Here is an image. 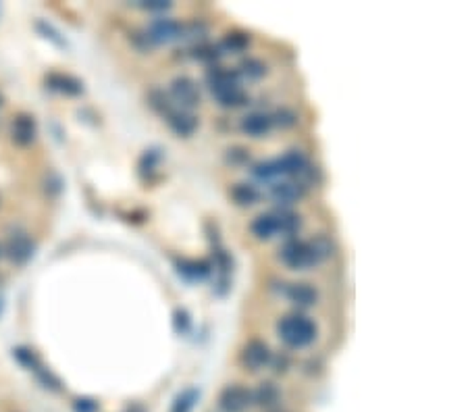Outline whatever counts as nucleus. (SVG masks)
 <instances>
[{
  "instance_id": "nucleus-2",
  "label": "nucleus",
  "mask_w": 468,
  "mask_h": 412,
  "mask_svg": "<svg viewBox=\"0 0 468 412\" xmlns=\"http://www.w3.org/2000/svg\"><path fill=\"white\" fill-rule=\"evenodd\" d=\"M206 81L211 88V94L216 98V102L225 109H238L248 102V94L240 81V73L223 67H213L206 73Z\"/></svg>"
},
{
  "instance_id": "nucleus-32",
  "label": "nucleus",
  "mask_w": 468,
  "mask_h": 412,
  "mask_svg": "<svg viewBox=\"0 0 468 412\" xmlns=\"http://www.w3.org/2000/svg\"><path fill=\"white\" fill-rule=\"evenodd\" d=\"M2 102H4V98H2V94H0V107H2Z\"/></svg>"
},
{
  "instance_id": "nucleus-7",
  "label": "nucleus",
  "mask_w": 468,
  "mask_h": 412,
  "mask_svg": "<svg viewBox=\"0 0 468 412\" xmlns=\"http://www.w3.org/2000/svg\"><path fill=\"white\" fill-rule=\"evenodd\" d=\"M183 34V25L175 19H154L148 30H146V40L150 44H169L173 40H180Z\"/></svg>"
},
{
  "instance_id": "nucleus-28",
  "label": "nucleus",
  "mask_w": 468,
  "mask_h": 412,
  "mask_svg": "<svg viewBox=\"0 0 468 412\" xmlns=\"http://www.w3.org/2000/svg\"><path fill=\"white\" fill-rule=\"evenodd\" d=\"M98 402L92 400V398H77L73 402V411L75 412H98Z\"/></svg>"
},
{
  "instance_id": "nucleus-3",
  "label": "nucleus",
  "mask_w": 468,
  "mask_h": 412,
  "mask_svg": "<svg viewBox=\"0 0 468 412\" xmlns=\"http://www.w3.org/2000/svg\"><path fill=\"white\" fill-rule=\"evenodd\" d=\"M277 331H279V337L283 339V343H288L289 348H304L315 341L317 325L306 314L293 312L279 321Z\"/></svg>"
},
{
  "instance_id": "nucleus-25",
  "label": "nucleus",
  "mask_w": 468,
  "mask_h": 412,
  "mask_svg": "<svg viewBox=\"0 0 468 412\" xmlns=\"http://www.w3.org/2000/svg\"><path fill=\"white\" fill-rule=\"evenodd\" d=\"M158 163H160L158 150H146L144 154H142V158H140V173L142 175H152L156 171Z\"/></svg>"
},
{
  "instance_id": "nucleus-14",
  "label": "nucleus",
  "mask_w": 468,
  "mask_h": 412,
  "mask_svg": "<svg viewBox=\"0 0 468 412\" xmlns=\"http://www.w3.org/2000/svg\"><path fill=\"white\" fill-rule=\"evenodd\" d=\"M273 127L271 114L264 112H250L242 119V131L252 136V138H262L264 134H269Z\"/></svg>"
},
{
  "instance_id": "nucleus-24",
  "label": "nucleus",
  "mask_w": 468,
  "mask_h": 412,
  "mask_svg": "<svg viewBox=\"0 0 468 412\" xmlns=\"http://www.w3.org/2000/svg\"><path fill=\"white\" fill-rule=\"evenodd\" d=\"M13 352H15V358H17L23 367H28L30 371L42 369L40 358H37V354L34 350H30V348H17V350H13Z\"/></svg>"
},
{
  "instance_id": "nucleus-15",
  "label": "nucleus",
  "mask_w": 468,
  "mask_h": 412,
  "mask_svg": "<svg viewBox=\"0 0 468 412\" xmlns=\"http://www.w3.org/2000/svg\"><path fill=\"white\" fill-rule=\"evenodd\" d=\"M286 294H288V298L296 304V306H300V308H308V306H312L317 298H319V294H317V290L312 288V286H308V283H291L288 290H286Z\"/></svg>"
},
{
  "instance_id": "nucleus-19",
  "label": "nucleus",
  "mask_w": 468,
  "mask_h": 412,
  "mask_svg": "<svg viewBox=\"0 0 468 412\" xmlns=\"http://www.w3.org/2000/svg\"><path fill=\"white\" fill-rule=\"evenodd\" d=\"M229 194H231L233 202L240 204V206H252L260 200V192L252 184H235Z\"/></svg>"
},
{
  "instance_id": "nucleus-21",
  "label": "nucleus",
  "mask_w": 468,
  "mask_h": 412,
  "mask_svg": "<svg viewBox=\"0 0 468 412\" xmlns=\"http://www.w3.org/2000/svg\"><path fill=\"white\" fill-rule=\"evenodd\" d=\"M279 400V389L273 383H260V387L252 394V402L260 406H273Z\"/></svg>"
},
{
  "instance_id": "nucleus-12",
  "label": "nucleus",
  "mask_w": 468,
  "mask_h": 412,
  "mask_svg": "<svg viewBox=\"0 0 468 412\" xmlns=\"http://www.w3.org/2000/svg\"><path fill=\"white\" fill-rule=\"evenodd\" d=\"M306 187L302 182H275L271 186V198L279 204H293L304 198Z\"/></svg>"
},
{
  "instance_id": "nucleus-13",
  "label": "nucleus",
  "mask_w": 468,
  "mask_h": 412,
  "mask_svg": "<svg viewBox=\"0 0 468 412\" xmlns=\"http://www.w3.org/2000/svg\"><path fill=\"white\" fill-rule=\"evenodd\" d=\"M165 119H167L169 127L181 138H189L196 131V127H198V119L192 112L180 111V109H173Z\"/></svg>"
},
{
  "instance_id": "nucleus-6",
  "label": "nucleus",
  "mask_w": 468,
  "mask_h": 412,
  "mask_svg": "<svg viewBox=\"0 0 468 412\" xmlns=\"http://www.w3.org/2000/svg\"><path fill=\"white\" fill-rule=\"evenodd\" d=\"M4 254L6 259L15 264H25V262L32 259L34 254V242L28 233L23 231H17V233H11L6 244H4Z\"/></svg>"
},
{
  "instance_id": "nucleus-16",
  "label": "nucleus",
  "mask_w": 468,
  "mask_h": 412,
  "mask_svg": "<svg viewBox=\"0 0 468 412\" xmlns=\"http://www.w3.org/2000/svg\"><path fill=\"white\" fill-rule=\"evenodd\" d=\"M273 215L277 219L279 233H283L288 237H291L293 233H298L302 229V217L298 213L289 211V208H277V211H273Z\"/></svg>"
},
{
  "instance_id": "nucleus-30",
  "label": "nucleus",
  "mask_w": 468,
  "mask_h": 412,
  "mask_svg": "<svg viewBox=\"0 0 468 412\" xmlns=\"http://www.w3.org/2000/svg\"><path fill=\"white\" fill-rule=\"evenodd\" d=\"M189 314L185 312V310H175V329L180 331V334H185V331H189Z\"/></svg>"
},
{
  "instance_id": "nucleus-31",
  "label": "nucleus",
  "mask_w": 468,
  "mask_h": 412,
  "mask_svg": "<svg viewBox=\"0 0 468 412\" xmlns=\"http://www.w3.org/2000/svg\"><path fill=\"white\" fill-rule=\"evenodd\" d=\"M142 8H146V11H167V8H171V4L160 2V0H152V2H144Z\"/></svg>"
},
{
  "instance_id": "nucleus-18",
  "label": "nucleus",
  "mask_w": 468,
  "mask_h": 412,
  "mask_svg": "<svg viewBox=\"0 0 468 412\" xmlns=\"http://www.w3.org/2000/svg\"><path fill=\"white\" fill-rule=\"evenodd\" d=\"M252 233L258 240H271L273 235L279 233V227H277V219L273 213H264L260 217H256L252 223Z\"/></svg>"
},
{
  "instance_id": "nucleus-9",
  "label": "nucleus",
  "mask_w": 468,
  "mask_h": 412,
  "mask_svg": "<svg viewBox=\"0 0 468 412\" xmlns=\"http://www.w3.org/2000/svg\"><path fill=\"white\" fill-rule=\"evenodd\" d=\"M277 165H279L281 175H288V177L306 175L308 169H310L308 158H306L304 152H300V150H288L286 154L277 156Z\"/></svg>"
},
{
  "instance_id": "nucleus-4",
  "label": "nucleus",
  "mask_w": 468,
  "mask_h": 412,
  "mask_svg": "<svg viewBox=\"0 0 468 412\" xmlns=\"http://www.w3.org/2000/svg\"><path fill=\"white\" fill-rule=\"evenodd\" d=\"M171 100L180 105V111L189 112L194 107H198V102H200L198 83L192 77H187V75L175 77L171 81Z\"/></svg>"
},
{
  "instance_id": "nucleus-26",
  "label": "nucleus",
  "mask_w": 468,
  "mask_h": 412,
  "mask_svg": "<svg viewBox=\"0 0 468 412\" xmlns=\"http://www.w3.org/2000/svg\"><path fill=\"white\" fill-rule=\"evenodd\" d=\"M240 67H242V73L254 77V79H258V77H262V75L267 73V65L262 61H258V59H246V61H242Z\"/></svg>"
},
{
  "instance_id": "nucleus-8",
  "label": "nucleus",
  "mask_w": 468,
  "mask_h": 412,
  "mask_svg": "<svg viewBox=\"0 0 468 412\" xmlns=\"http://www.w3.org/2000/svg\"><path fill=\"white\" fill-rule=\"evenodd\" d=\"M37 127L36 119L28 112H19L17 117H13V123H11V140L17 144V146H30L34 140H36Z\"/></svg>"
},
{
  "instance_id": "nucleus-11",
  "label": "nucleus",
  "mask_w": 468,
  "mask_h": 412,
  "mask_svg": "<svg viewBox=\"0 0 468 412\" xmlns=\"http://www.w3.org/2000/svg\"><path fill=\"white\" fill-rule=\"evenodd\" d=\"M46 86L59 94H65V96H81L83 94V81L73 77L69 73H48L46 75Z\"/></svg>"
},
{
  "instance_id": "nucleus-33",
  "label": "nucleus",
  "mask_w": 468,
  "mask_h": 412,
  "mask_svg": "<svg viewBox=\"0 0 468 412\" xmlns=\"http://www.w3.org/2000/svg\"><path fill=\"white\" fill-rule=\"evenodd\" d=\"M0 257H2V248H0Z\"/></svg>"
},
{
  "instance_id": "nucleus-10",
  "label": "nucleus",
  "mask_w": 468,
  "mask_h": 412,
  "mask_svg": "<svg viewBox=\"0 0 468 412\" xmlns=\"http://www.w3.org/2000/svg\"><path fill=\"white\" fill-rule=\"evenodd\" d=\"M269 360H271L269 346L260 339H252L242 352V365L250 371H260L264 365H269Z\"/></svg>"
},
{
  "instance_id": "nucleus-5",
  "label": "nucleus",
  "mask_w": 468,
  "mask_h": 412,
  "mask_svg": "<svg viewBox=\"0 0 468 412\" xmlns=\"http://www.w3.org/2000/svg\"><path fill=\"white\" fill-rule=\"evenodd\" d=\"M252 404V392L244 385H227L218 396V406L225 412H244Z\"/></svg>"
},
{
  "instance_id": "nucleus-27",
  "label": "nucleus",
  "mask_w": 468,
  "mask_h": 412,
  "mask_svg": "<svg viewBox=\"0 0 468 412\" xmlns=\"http://www.w3.org/2000/svg\"><path fill=\"white\" fill-rule=\"evenodd\" d=\"M218 48L213 46V44H198L196 48H194V57L198 59V61H204V63H213L218 59Z\"/></svg>"
},
{
  "instance_id": "nucleus-20",
  "label": "nucleus",
  "mask_w": 468,
  "mask_h": 412,
  "mask_svg": "<svg viewBox=\"0 0 468 412\" xmlns=\"http://www.w3.org/2000/svg\"><path fill=\"white\" fill-rule=\"evenodd\" d=\"M252 175L258 179V182H275L277 177H281V171H279L277 158L256 163L252 167Z\"/></svg>"
},
{
  "instance_id": "nucleus-17",
  "label": "nucleus",
  "mask_w": 468,
  "mask_h": 412,
  "mask_svg": "<svg viewBox=\"0 0 468 412\" xmlns=\"http://www.w3.org/2000/svg\"><path fill=\"white\" fill-rule=\"evenodd\" d=\"M177 271H180V275H183L185 279L196 281V279L209 277L211 271H213V266H211V262L209 261H180L177 262Z\"/></svg>"
},
{
  "instance_id": "nucleus-22",
  "label": "nucleus",
  "mask_w": 468,
  "mask_h": 412,
  "mask_svg": "<svg viewBox=\"0 0 468 412\" xmlns=\"http://www.w3.org/2000/svg\"><path fill=\"white\" fill-rule=\"evenodd\" d=\"M198 398H200V392L196 387L183 389L180 396L175 398V402L171 406V412H192L194 406H196V402H198Z\"/></svg>"
},
{
  "instance_id": "nucleus-29",
  "label": "nucleus",
  "mask_w": 468,
  "mask_h": 412,
  "mask_svg": "<svg viewBox=\"0 0 468 412\" xmlns=\"http://www.w3.org/2000/svg\"><path fill=\"white\" fill-rule=\"evenodd\" d=\"M271 121L273 123H277V125H283V127H289V125H293L296 123V114L288 109H281V111H277L273 117H271Z\"/></svg>"
},
{
  "instance_id": "nucleus-1",
  "label": "nucleus",
  "mask_w": 468,
  "mask_h": 412,
  "mask_svg": "<svg viewBox=\"0 0 468 412\" xmlns=\"http://www.w3.org/2000/svg\"><path fill=\"white\" fill-rule=\"evenodd\" d=\"M331 254H333V244L323 235L315 237V240H308V242L289 237L279 250L281 262L288 264L289 269H296V271H306V269L323 262L324 259H329Z\"/></svg>"
},
{
  "instance_id": "nucleus-23",
  "label": "nucleus",
  "mask_w": 468,
  "mask_h": 412,
  "mask_svg": "<svg viewBox=\"0 0 468 412\" xmlns=\"http://www.w3.org/2000/svg\"><path fill=\"white\" fill-rule=\"evenodd\" d=\"M248 46H250V36L244 34V32H231L221 42V48L227 50V52H242Z\"/></svg>"
}]
</instances>
